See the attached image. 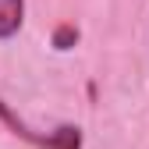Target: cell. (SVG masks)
I'll use <instances>...</instances> for the list:
<instances>
[{"label":"cell","instance_id":"cell-1","mask_svg":"<svg viewBox=\"0 0 149 149\" xmlns=\"http://www.w3.org/2000/svg\"><path fill=\"white\" fill-rule=\"evenodd\" d=\"M0 117H4L11 128H14V135L18 139H25V142H32L36 149H82V132L74 124H61L57 132H50V135H36V132H29V128L18 121L11 110L4 107V100H0Z\"/></svg>","mask_w":149,"mask_h":149},{"label":"cell","instance_id":"cell-2","mask_svg":"<svg viewBox=\"0 0 149 149\" xmlns=\"http://www.w3.org/2000/svg\"><path fill=\"white\" fill-rule=\"evenodd\" d=\"M22 18H25V0H0V39L22 29Z\"/></svg>","mask_w":149,"mask_h":149},{"label":"cell","instance_id":"cell-3","mask_svg":"<svg viewBox=\"0 0 149 149\" xmlns=\"http://www.w3.org/2000/svg\"><path fill=\"white\" fill-rule=\"evenodd\" d=\"M74 39H78V29H71V25H61L57 32H53V46L57 50H68Z\"/></svg>","mask_w":149,"mask_h":149}]
</instances>
